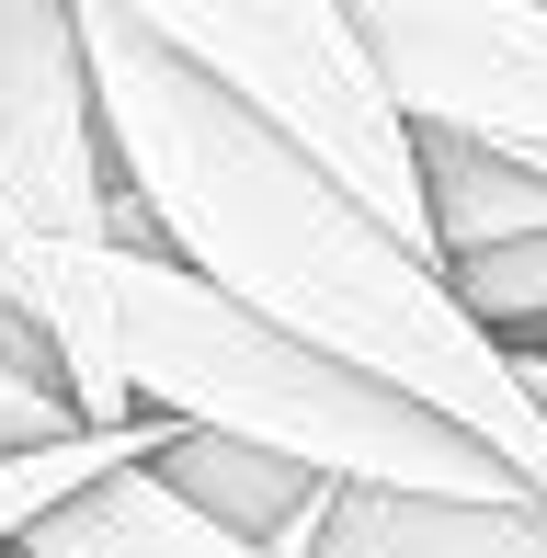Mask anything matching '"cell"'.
<instances>
[{
	"label": "cell",
	"mask_w": 547,
	"mask_h": 558,
	"mask_svg": "<svg viewBox=\"0 0 547 558\" xmlns=\"http://www.w3.org/2000/svg\"><path fill=\"white\" fill-rule=\"evenodd\" d=\"M445 286H457V308L479 319L490 342L547 353V228H536V240H502V251H467V263H445Z\"/></svg>",
	"instance_id": "30bf717a"
},
{
	"label": "cell",
	"mask_w": 547,
	"mask_h": 558,
	"mask_svg": "<svg viewBox=\"0 0 547 558\" xmlns=\"http://www.w3.org/2000/svg\"><path fill=\"white\" fill-rule=\"evenodd\" d=\"M148 468H160V490H183L206 524H229V536H252L274 558H308L319 513H331V490H342V478H319V468H285V456L229 445V434H183V422L160 434Z\"/></svg>",
	"instance_id": "8992f818"
},
{
	"label": "cell",
	"mask_w": 547,
	"mask_h": 558,
	"mask_svg": "<svg viewBox=\"0 0 547 558\" xmlns=\"http://www.w3.org/2000/svg\"><path fill=\"white\" fill-rule=\"evenodd\" d=\"M114 194L81 0H0V240H114Z\"/></svg>",
	"instance_id": "5b68a950"
},
{
	"label": "cell",
	"mask_w": 547,
	"mask_h": 558,
	"mask_svg": "<svg viewBox=\"0 0 547 558\" xmlns=\"http://www.w3.org/2000/svg\"><path fill=\"white\" fill-rule=\"evenodd\" d=\"M114 319H126L137 411L183 422V434L263 445V456H285V468L342 478V490H457V501L525 490L479 434H457L445 411H422L411 388L342 365V353L274 331L263 308H240L229 286H206V274L171 263V251L114 240Z\"/></svg>",
	"instance_id": "7a4b0ae2"
},
{
	"label": "cell",
	"mask_w": 547,
	"mask_h": 558,
	"mask_svg": "<svg viewBox=\"0 0 547 558\" xmlns=\"http://www.w3.org/2000/svg\"><path fill=\"white\" fill-rule=\"evenodd\" d=\"M525 376H536V399H547V353H525Z\"/></svg>",
	"instance_id": "8fae6325"
},
{
	"label": "cell",
	"mask_w": 547,
	"mask_h": 558,
	"mask_svg": "<svg viewBox=\"0 0 547 558\" xmlns=\"http://www.w3.org/2000/svg\"><path fill=\"white\" fill-rule=\"evenodd\" d=\"M148 46L194 58L206 81H229L252 114H274L308 160H331L400 240L434 251V194H422V137L400 125L365 35L342 23V0H104Z\"/></svg>",
	"instance_id": "3957f363"
},
{
	"label": "cell",
	"mask_w": 547,
	"mask_h": 558,
	"mask_svg": "<svg viewBox=\"0 0 547 558\" xmlns=\"http://www.w3.org/2000/svg\"><path fill=\"white\" fill-rule=\"evenodd\" d=\"M411 137L547 171V0H342Z\"/></svg>",
	"instance_id": "277c9868"
},
{
	"label": "cell",
	"mask_w": 547,
	"mask_h": 558,
	"mask_svg": "<svg viewBox=\"0 0 547 558\" xmlns=\"http://www.w3.org/2000/svg\"><path fill=\"white\" fill-rule=\"evenodd\" d=\"M69 434H92L81 388H69V353L0 296V456H46V445H69Z\"/></svg>",
	"instance_id": "9c48e42d"
},
{
	"label": "cell",
	"mask_w": 547,
	"mask_h": 558,
	"mask_svg": "<svg viewBox=\"0 0 547 558\" xmlns=\"http://www.w3.org/2000/svg\"><path fill=\"white\" fill-rule=\"evenodd\" d=\"M23 558H274L252 536H229V524H206L183 490H160V468H114L92 478V490H69L58 513L23 536Z\"/></svg>",
	"instance_id": "52a82bcc"
},
{
	"label": "cell",
	"mask_w": 547,
	"mask_h": 558,
	"mask_svg": "<svg viewBox=\"0 0 547 558\" xmlns=\"http://www.w3.org/2000/svg\"><path fill=\"white\" fill-rule=\"evenodd\" d=\"M81 46H92L114 171L148 206V251L194 263L240 308H263L274 331H296V342L342 353V365L388 376V388H411L422 411L479 434L547 501V399H536L525 353L490 342L457 308L434 251L400 240L331 160H308L229 81H206L194 58L148 46L126 12L81 0Z\"/></svg>",
	"instance_id": "6da1fadb"
},
{
	"label": "cell",
	"mask_w": 547,
	"mask_h": 558,
	"mask_svg": "<svg viewBox=\"0 0 547 558\" xmlns=\"http://www.w3.org/2000/svg\"><path fill=\"white\" fill-rule=\"evenodd\" d=\"M422 194H434V263H467V251H502L547 228V171L502 160V148L467 137H422Z\"/></svg>",
	"instance_id": "ba28073f"
}]
</instances>
